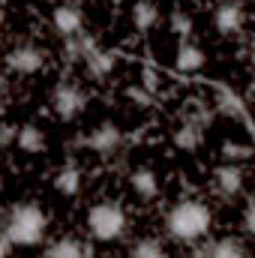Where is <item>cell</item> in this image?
<instances>
[{
	"label": "cell",
	"mask_w": 255,
	"mask_h": 258,
	"mask_svg": "<svg viewBox=\"0 0 255 258\" xmlns=\"http://www.w3.org/2000/svg\"><path fill=\"white\" fill-rule=\"evenodd\" d=\"M45 234H48V213L33 201L12 204L0 216V237L9 246H39Z\"/></svg>",
	"instance_id": "obj_1"
},
{
	"label": "cell",
	"mask_w": 255,
	"mask_h": 258,
	"mask_svg": "<svg viewBox=\"0 0 255 258\" xmlns=\"http://www.w3.org/2000/svg\"><path fill=\"white\" fill-rule=\"evenodd\" d=\"M213 228V210L198 201V198H183L165 213V234L174 243H198L210 234Z\"/></svg>",
	"instance_id": "obj_2"
},
{
	"label": "cell",
	"mask_w": 255,
	"mask_h": 258,
	"mask_svg": "<svg viewBox=\"0 0 255 258\" xmlns=\"http://www.w3.org/2000/svg\"><path fill=\"white\" fill-rule=\"evenodd\" d=\"M129 216L120 201H96L87 210V231L99 243H114L126 234Z\"/></svg>",
	"instance_id": "obj_3"
},
{
	"label": "cell",
	"mask_w": 255,
	"mask_h": 258,
	"mask_svg": "<svg viewBox=\"0 0 255 258\" xmlns=\"http://www.w3.org/2000/svg\"><path fill=\"white\" fill-rule=\"evenodd\" d=\"M84 108H87V90H84L78 81L60 78V81L51 87V111H54L57 120L69 123V120H75Z\"/></svg>",
	"instance_id": "obj_4"
},
{
	"label": "cell",
	"mask_w": 255,
	"mask_h": 258,
	"mask_svg": "<svg viewBox=\"0 0 255 258\" xmlns=\"http://www.w3.org/2000/svg\"><path fill=\"white\" fill-rule=\"evenodd\" d=\"M123 129L117 126L114 120H102V123H96V126L90 129V132H84V135H78V147H84V150H90V153H96V156H114L120 147H123Z\"/></svg>",
	"instance_id": "obj_5"
},
{
	"label": "cell",
	"mask_w": 255,
	"mask_h": 258,
	"mask_svg": "<svg viewBox=\"0 0 255 258\" xmlns=\"http://www.w3.org/2000/svg\"><path fill=\"white\" fill-rule=\"evenodd\" d=\"M213 111L228 117V120H237L246 132L249 129V108H246V99L240 96L237 87H231L228 81H213Z\"/></svg>",
	"instance_id": "obj_6"
},
{
	"label": "cell",
	"mask_w": 255,
	"mask_h": 258,
	"mask_svg": "<svg viewBox=\"0 0 255 258\" xmlns=\"http://www.w3.org/2000/svg\"><path fill=\"white\" fill-rule=\"evenodd\" d=\"M45 60H48V51L36 42H18L3 54V66L12 75H36L45 69Z\"/></svg>",
	"instance_id": "obj_7"
},
{
	"label": "cell",
	"mask_w": 255,
	"mask_h": 258,
	"mask_svg": "<svg viewBox=\"0 0 255 258\" xmlns=\"http://www.w3.org/2000/svg\"><path fill=\"white\" fill-rule=\"evenodd\" d=\"M246 186V168L237 162H222L213 168V192L219 195L222 201H231L243 192Z\"/></svg>",
	"instance_id": "obj_8"
},
{
	"label": "cell",
	"mask_w": 255,
	"mask_h": 258,
	"mask_svg": "<svg viewBox=\"0 0 255 258\" xmlns=\"http://www.w3.org/2000/svg\"><path fill=\"white\" fill-rule=\"evenodd\" d=\"M192 246H195L192 258H249L246 243L234 234H225V237H216V240H198Z\"/></svg>",
	"instance_id": "obj_9"
},
{
	"label": "cell",
	"mask_w": 255,
	"mask_h": 258,
	"mask_svg": "<svg viewBox=\"0 0 255 258\" xmlns=\"http://www.w3.org/2000/svg\"><path fill=\"white\" fill-rule=\"evenodd\" d=\"M213 27L222 36H237L246 27V9L240 0H219L213 9Z\"/></svg>",
	"instance_id": "obj_10"
},
{
	"label": "cell",
	"mask_w": 255,
	"mask_h": 258,
	"mask_svg": "<svg viewBox=\"0 0 255 258\" xmlns=\"http://www.w3.org/2000/svg\"><path fill=\"white\" fill-rule=\"evenodd\" d=\"M51 27H54V33L60 36V39H69V36H75V33H81L84 30V12H81V6L78 3H57L54 9H51Z\"/></svg>",
	"instance_id": "obj_11"
},
{
	"label": "cell",
	"mask_w": 255,
	"mask_h": 258,
	"mask_svg": "<svg viewBox=\"0 0 255 258\" xmlns=\"http://www.w3.org/2000/svg\"><path fill=\"white\" fill-rule=\"evenodd\" d=\"M204 63H207L204 48L195 45V42H189V39H180V45H177V51H174V66H177V72L195 75V72L204 69Z\"/></svg>",
	"instance_id": "obj_12"
},
{
	"label": "cell",
	"mask_w": 255,
	"mask_h": 258,
	"mask_svg": "<svg viewBox=\"0 0 255 258\" xmlns=\"http://www.w3.org/2000/svg\"><path fill=\"white\" fill-rule=\"evenodd\" d=\"M45 258H93V246L66 234V237H57L45 246Z\"/></svg>",
	"instance_id": "obj_13"
},
{
	"label": "cell",
	"mask_w": 255,
	"mask_h": 258,
	"mask_svg": "<svg viewBox=\"0 0 255 258\" xmlns=\"http://www.w3.org/2000/svg\"><path fill=\"white\" fill-rule=\"evenodd\" d=\"M96 48H99V42H96V36H93V33H87V30H81V33H75V36L63 39L66 63H84Z\"/></svg>",
	"instance_id": "obj_14"
},
{
	"label": "cell",
	"mask_w": 255,
	"mask_h": 258,
	"mask_svg": "<svg viewBox=\"0 0 255 258\" xmlns=\"http://www.w3.org/2000/svg\"><path fill=\"white\" fill-rule=\"evenodd\" d=\"M129 186H132V192L138 198L153 201L159 195V174L153 168H147V165H138V168L129 171Z\"/></svg>",
	"instance_id": "obj_15"
},
{
	"label": "cell",
	"mask_w": 255,
	"mask_h": 258,
	"mask_svg": "<svg viewBox=\"0 0 255 258\" xmlns=\"http://www.w3.org/2000/svg\"><path fill=\"white\" fill-rule=\"evenodd\" d=\"M84 69H87V75H90L93 81H105V78H111L114 69H117V54L99 45V48L84 60Z\"/></svg>",
	"instance_id": "obj_16"
},
{
	"label": "cell",
	"mask_w": 255,
	"mask_h": 258,
	"mask_svg": "<svg viewBox=\"0 0 255 258\" xmlns=\"http://www.w3.org/2000/svg\"><path fill=\"white\" fill-rule=\"evenodd\" d=\"M81 186H84V174H81V168L75 162H66L63 168H57V174H54V192L57 195L75 198L81 192Z\"/></svg>",
	"instance_id": "obj_17"
},
{
	"label": "cell",
	"mask_w": 255,
	"mask_h": 258,
	"mask_svg": "<svg viewBox=\"0 0 255 258\" xmlns=\"http://www.w3.org/2000/svg\"><path fill=\"white\" fill-rule=\"evenodd\" d=\"M129 18H132V27L135 30L147 33V30H153L159 24V3L156 0H135Z\"/></svg>",
	"instance_id": "obj_18"
},
{
	"label": "cell",
	"mask_w": 255,
	"mask_h": 258,
	"mask_svg": "<svg viewBox=\"0 0 255 258\" xmlns=\"http://www.w3.org/2000/svg\"><path fill=\"white\" fill-rule=\"evenodd\" d=\"M15 144H18V150H24V153L36 156V153H45L48 138H45V132H42L39 126L24 123V126H18V132H15Z\"/></svg>",
	"instance_id": "obj_19"
},
{
	"label": "cell",
	"mask_w": 255,
	"mask_h": 258,
	"mask_svg": "<svg viewBox=\"0 0 255 258\" xmlns=\"http://www.w3.org/2000/svg\"><path fill=\"white\" fill-rule=\"evenodd\" d=\"M171 144L177 147V150H183V153H195L201 144H204V129H198L195 123H180V126L171 132Z\"/></svg>",
	"instance_id": "obj_20"
},
{
	"label": "cell",
	"mask_w": 255,
	"mask_h": 258,
	"mask_svg": "<svg viewBox=\"0 0 255 258\" xmlns=\"http://www.w3.org/2000/svg\"><path fill=\"white\" fill-rule=\"evenodd\" d=\"M126 258H168V249L159 237H138L132 246H129Z\"/></svg>",
	"instance_id": "obj_21"
},
{
	"label": "cell",
	"mask_w": 255,
	"mask_h": 258,
	"mask_svg": "<svg viewBox=\"0 0 255 258\" xmlns=\"http://www.w3.org/2000/svg\"><path fill=\"white\" fill-rule=\"evenodd\" d=\"M219 156H222V162H237V165H243V162L252 159V147H249L246 141H222Z\"/></svg>",
	"instance_id": "obj_22"
},
{
	"label": "cell",
	"mask_w": 255,
	"mask_h": 258,
	"mask_svg": "<svg viewBox=\"0 0 255 258\" xmlns=\"http://www.w3.org/2000/svg\"><path fill=\"white\" fill-rule=\"evenodd\" d=\"M168 30H171L177 39H189L192 30H195V21H192V15L186 9H171V15H168Z\"/></svg>",
	"instance_id": "obj_23"
},
{
	"label": "cell",
	"mask_w": 255,
	"mask_h": 258,
	"mask_svg": "<svg viewBox=\"0 0 255 258\" xmlns=\"http://www.w3.org/2000/svg\"><path fill=\"white\" fill-rule=\"evenodd\" d=\"M123 96H126L135 108H153V105H156V93H150V90L141 87V84H129L126 90H123Z\"/></svg>",
	"instance_id": "obj_24"
},
{
	"label": "cell",
	"mask_w": 255,
	"mask_h": 258,
	"mask_svg": "<svg viewBox=\"0 0 255 258\" xmlns=\"http://www.w3.org/2000/svg\"><path fill=\"white\" fill-rule=\"evenodd\" d=\"M183 120H186V123H195L198 129H207L210 120H213V111H210L207 105H201V102H189V111H186Z\"/></svg>",
	"instance_id": "obj_25"
},
{
	"label": "cell",
	"mask_w": 255,
	"mask_h": 258,
	"mask_svg": "<svg viewBox=\"0 0 255 258\" xmlns=\"http://www.w3.org/2000/svg\"><path fill=\"white\" fill-rule=\"evenodd\" d=\"M138 84H141V87H147L150 93H156V90H159V75H156V69H153V66H144V69H141V81H138Z\"/></svg>",
	"instance_id": "obj_26"
},
{
	"label": "cell",
	"mask_w": 255,
	"mask_h": 258,
	"mask_svg": "<svg viewBox=\"0 0 255 258\" xmlns=\"http://www.w3.org/2000/svg\"><path fill=\"white\" fill-rule=\"evenodd\" d=\"M15 132H18L15 126H9V123H0V147H9V144H15Z\"/></svg>",
	"instance_id": "obj_27"
},
{
	"label": "cell",
	"mask_w": 255,
	"mask_h": 258,
	"mask_svg": "<svg viewBox=\"0 0 255 258\" xmlns=\"http://www.w3.org/2000/svg\"><path fill=\"white\" fill-rule=\"evenodd\" d=\"M252 204H249V201H246V207H243V231H246V234H252Z\"/></svg>",
	"instance_id": "obj_28"
},
{
	"label": "cell",
	"mask_w": 255,
	"mask_h": 258,
	"mask_svg": "<svg viewBox=\"0 0 255 258\" xmlns=\"http://www.w3.org/2000/svg\"><path fill=\"white\" fill-rule=\"evenodd\" d=\"M0 258H9V243L0 237Z\"/></svg>",
	"instance_id": "obj_29"
},
{
	"label": "cell",
	"mask_w": 255,
	"mask_h": 258,
	"mask_svg": "<svg viewBox=\"0 0 255 258\" xmlns=\"http://www.w3.org/2000/svg\"><path fill=\"white\" fill-rule=\"evenodd\" d=\"M3 108H6V90H3V84H0V114H3Z\"/></svg>",
	"instance_id": "obj_30"
},
{
	"label": "cell",
	"mask_w": 255,
	"mask_h": 258,
	"mask_svg": "<svg viewBox=\"0 0 255 258\" xmlns=\"http://www.w3.org/2000/svg\"><path fill=\"white\" fill-rule=\"evenodd\" d=\"M3 21H6V12H3V6H0V27H3Z\"/></svg>",
	"instance_id": "obj_31"
},
{
	"label": "cell",
	"mask_w": 255,
	"mask_h": 258,
	"mask_svg": "<svg viewBox=\"0 0 255 258\" xmlns=\"http://www.w3.org/2000/svg\"><path fill=\"white\" fill-rule=\"evenodd\" d=\"M0 192H3V177H0Z\"/></svg>",
	"instance_id": "obj_32"
},
{
	"label": "cell",
	"mask_w": 255,
	"mask_h": 258,
	"mask_svg": "<svg viewBox=\"0 0 255 258\" xmlns=\"http://www.w3.org/2000/svg\"><path fill=\"white\" fill-rule=\"evenodd\" d=\"M111 3H120V0H111Z\"/></svg>",
	"instance_id": "obj_33"
}]
</instances>
